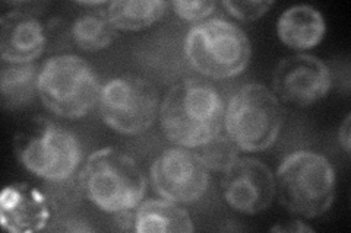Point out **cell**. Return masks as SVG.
I'll use <instances>...</instances> for the list:
<instances>
[{
	"label": "cell",
	"instance_id": "8fae6325",
	"mask_svg": "<svg viewBox=\"0 0 351 233\" xmlns=\"http://www.w3.org/2000/svg\"><path fill=\"white\" fill-rule=\"evenodd\" d=\"M221 190L226 203L237 213H263L276 197V176L255 158H237L224 172Z\"/></svg>",
	"mask_w": 351,
	"mask_h": 233
},
{
	"label": "cell",
	"instance_id": "ac0fdd59",
	"mask_svg": "<svg viewBox=\"0 0 351 233\" xmlns=\"http://www.w3.org/2000/svg\"><path fill=\"white\" fill-rule=\"evenodd\" d=\"M106 9L88 10L73 20L72 38L81 50L100 51L116 40L117 29L110 22Z\"/></svg>",
	"mask_w": 351,
	"mask_h": 233
},
{
	"label": "cell",
	"instance_id": "603a6c76",
	"mask_svg": "<svg viewBox=\"0 0 351 233\" xmlns=\"http://www.w3.org/2000/svg\"><path fill=\"white\" fill-rule=\"evenodd\" d=\"M271 232H287V233H303V232H309L312 233L313 229L311 226H307L306 223H303L302 220H293L289 221L287 225H277L271 229Z\"/></svg>",
	"mask_w": 351,
	"mask_h": 233
},
{
	"label": "cell",
	"instance_id": "ffe728a7",
	"mask_svg": "<svg viewBox=\"0 0 351 233\" xmlns=\"http://www.w3.org/2000/svg\"><path fill=\"white\" fill-rule=\"evenodd\" d=\"M274 6V2H261V0H245V2H237V0H224L221 2V8L226 12L240 22H254L265 15L268 10Z\"/></svg>",
	"mask_w": 351,
	"mask_h": 233
},
{
	"label": "cell",
	"instance_id": "5bb4252c",
	"mask_svg": "<svg viewBox=\"0 0 351 233\" xmlns=\"http://www.w3.org/2000/svg\"><path fill=\"white\" fill-rule=\"evenodd\" d=\"M326 24L322 14L311 5H295L278 16L277 36L293 50H312L325 37Z\"/></svg>",
	"mask_w": 351,
	"mask_h": 233
},
{
	"label": "cell",
	"instance_id": "9a60e30c",
	"mask_svg": "<svg viewBox=\"0 0 351 233\" xmlns=\"http://www.w3.org/2000/svg\"><path fill=\"white\" fill-rule=\"evenodd\" d=\"M134 230L138 233H192L193 221L184 208L170 200H148L134 212Z\"/></svg>",
	"mask_w": 351,
	"mask_h": 233
},
{
	"label": "cell",
	"instance_id": "5b68a950",
	"mask_svg": "<svg viewBox=\"0 0 351 233\" xmlns=\"http://www.w3.org/2000/svg\"><path fill=\"white\" fill-rule=\"evenodd\" d=\"M183 47L192 68L211 79H230L243 73L252 55L247 36L221 18L206 19L192 27Z\"/></svg>",
	"mask_w": 351,
	"mask_h": 233
},
{
	"label": "cell",
	"instance_id": "52a82bcc",
	"mask_svg": "<svg viewBox=\"0 0 351 233\" xmlns=\"http://www.w3.org/2000/svg\"><path fill=\"white\" fill-rule=\"evenodd\" d=\"M14 148L19 162L47 182L71 178L82 159L78 139L71 131L43 118L36 121L34 127L18 133Z\"/></svg>",
	"mask_w": 351,
	"mask_h": 233
},
{
	"label": "cell",
	"instance_id": "277c9868",
	"mask_svg": "<svg viewBox=\"0 0 351 233\" xmlns=\"http://www.w3.org/2000/svg\"><path fill=\"white\" fill-rule=\"evenodd\" d=\"M100 91L94 68L80 55H54L40 68L38 96L43 105L59 117H85L98 104Z\"/></svg>",
	"mask_w": 351,
	"mask_h": 233
},
{
	"label": "cell",
	"instance_id": "3957f363",
	"mask_svg": "<svg viewBox=\"0 0 351 233\" xmlns=\"http://www.w3.org/2000/svg\"><path fill=\"white\" fill-rule=\"evenodd\" d=\"M274 176L278 202L289 213L315 219L331 208L335 198V169L324 154L313 150L293 152Z\"/></svg>",
	"mask_w": 351,
	"mask_h": 233
},
{
	"label": "cell",
	"instance_id": "4fadbf2b",
	"mask_svg": "<svg viewBox=\"0 0 351 233\" xmlns=\"http://www.w3.org/2000/svg\"><path fill=\"white\" fill-rule=\"evenodd\" d=\"M46 29L25 9H12L0 18V57L8 63H31L46 49Z\"/></svg>",
	"mask_w": 351,
	"mask_h": 233
},
{
	"label": "cell",
	"instance_id": "7a4b0ae2",
	"mask_svg": "<svg viewBox=\"0 0 351 233\" xmlns=\"http://www.w3.org/2000/svg\"><path fill=\"white\" fill-rule=\"evenodd\" d=\"M84 195L104 213L135 210L147 193V178L138 163L117 148L91 153L80 174Z\"/></svg>",
	"mask_w": 351,
	"mask_h": 233
},
{
	"label": "cell",
	"instance_id": "44dd1931",
	"mask_svg": "<svg viewBox=\"0 0 351 233\" xmlns=\"http://www.w3.org/2000/svg\"><path fill=\"white\" fill-rule=\"evenodd\" d=\"M170 6L176 15L183 20L202 22L215 12L217 2L214 0H174L170 2Z\"/></svg>",
	"mask_w": 351,
	"mask_h": 233
},
{
	"label": "cell",
	"instance_id": "8992f818",
	"mask_svg": "<svg viewBox=\"0 0 351 233\" xmlns=\"http://www.w3.org/2000/svg\"><path fill=\"white\" fill-rule=\"evenodd\" d=\"M284 111L269 87L247 83L230 98L224 113V131L240 150L261 152L277 141Z\"/></svg>",
	"mask_w": 351,
	"mask_h": 233
},
{
	"label": "cell",
	"instance_id": "e0dca14e",
	"mask_svg": "<svg viewBox=\"0 0 351 233\" xmlns=\"http://www.w3.org/2000/svg\"><path fill=\"white\" fill-rule=\"evenodd\" d=\"M169 6L170 3L162 0H114L106 12L116 29L134 32L152 27Z\"/></svg>",
	"mask_w": 351,
	"mask_h": 233
},
{
	"label": "cell",
	"instance_id": "7c38bea8",
	"mask_svg": "<svg viewBox=\"0 0 351 233\" xmlns=\"http://www.w3.org/2000/svg\"><path fill=\"white\" fill-rule=\"evenodd\" d=\"M51 212L47 195L27 182L6 185L0 195V225L10 233L46 229Z\"/></svg>",
	"mask_w": 351,
	"mask_h": 233
},
{
	"label": "cell",
	"instance_id": "d6986e66",
	"mask_svg": "<svg viewBox=\"0 0 351 233\" xmlns=\"http://www.w3.org/2000/svg\"><path fill=\"white\" fill-rule=\"evenodd\" d=\"M239 153L240 148L226 131H219L217 136L197 148L196 152L208 171L214 172H226L239 158Z\"/></svg>",
	"mask_w": 351,
	"mask_h": 233
},
{
	"label": "cell",
	"instance_id": "6da1fadb",
	"mask_svg": "<svg viewBox=\"0 0 351 233\" xmlns=\"http://www.w3.org/2000/svg\"><path fill=\"white\" fill-rule=\"evenodd\" d=\"M224 99L211 83L184 79L167 92L160 108L161 130L171 143L197 149L224 127Z\"/></svg>",
	"mask_w": 351,
	"mask_h": 233
},
{
	"label": "cell",
	"instance_id": "7402d4cb",
	"mask_svg": "<svg viewBox=\"0 0 351 233\" xmlns=\"http://www.w3.org/2000/svg\"><path fill=\"white\" fill-rule=\"evenodd\" d=\"M338 140H339V146L343 148V150L350 156V150H351V113L346 114V118L339 126L338 131Z\"/></svg>",
	"mask_w": 351,
	"mask_h": 233
},
{
	"label": "cell",
	"instance_id": "30bf717a",
	"mask_svg": "<svg viewBox=\"0 0 351 233\" xmlns=\"http://www.w3.org/2000/svg\"><path fill=\"white\" fill-rule=\"evenodd\" d=\"M332 87L328 66L311 54H295L278 61L272 73V92L285 104L311 107Z\"/></svg>",
	"mask_w": 351,
	"mask_h": 233
},
{
	"label": "cell",
	"instance_id": "ba28073f",
	"mask_svg": "<svg viewBox=\"0 0 351 233\" xmlns=\"http://www.w3.org/2000/svg\"><path fill=\"white\" fill-rule=\"evenodd\" d=\"M98 111L104 123L122 135L147 131L157 118L158 92L141 76L123 74L101 85Z\"/></svg>",
	"mask_w": 351,
	"mask_h": 233
},
{
	"label": "cell",
	"instance_id": "9c48e42d",
	"mask_svg": "<svg viewBox=\"0 0 351 233\" xmlns=\"http://www.w3.org/2000/svg\"><path fill=\"white\" fill-rule=\"evenodd\" d=\"M206 166L197 156L182 146L164 150L151 166L152 185L160 197L173 203L191 204L204 197L210 182Z\"/></svg>",
	"mask_w": 351,
	"mask_h": 233
},
{
	"label": "cell",
	"instance_id": "2e32d148",
	"mask_svg": "<svg viewBox=\"0 0 351 233\" xmlns=\"http://www.w3.org/2000/svg\"><path fill=\"white\" fill-rule=\"evenodd\" d=\"M38 66L31 63L3 61L0 77V94L5 109H21L38 95Z\"/></svg>",
	"mask_w": 351,
	"mask_h": 233
}]
</instances>
